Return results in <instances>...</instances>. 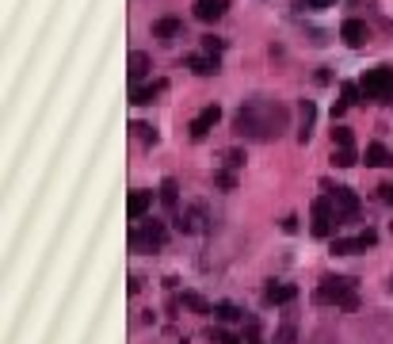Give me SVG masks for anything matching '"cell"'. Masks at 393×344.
I'll return each instance as SVG.
<instances>
[{
  "mask_svg": "<svg viewBox=\"0 0 393 344\" xmlns=\"http://www.w3.org/2000/svg\"><path fill=\"white\" fill-rule=\"evenodd\" d=\"M233 130L237 138H252V142H271L286 130V107L279 100L267 96H252L241 104V111L233 115Z\"/></svg>",
  "mask_w": 393,
  "mask_h": 344,
  "instance_id": "obj_1",
  "label": "cell"
},
{
  "mask_svg": "<svg viewBox=\"0 0 393 344\" xmlns=\"http://www.w3.org/2000/svg\"><path fill=\"white\" fill-rule=\"evenodd\" d=\"M180 302H183L191 314H214V306L202 299V295H195V291H183V299H180Z\"/></svg>",
  "mask_w": 393,
  "mask_h": 344,
  "instance_id": "obj_21",
  "label": "cell"
},
{
  "mask_svg": "<svg viewBox=\"0 0 393 344\" xmlns=\"http://www.w3.org/2000/svg\"><path fill=\"white\" fill-rule=\"evenodd\" d=\"M222 161H226V169H241V165H245V153H241V150H226V153H222Z\"/></svg>",
  "mask_w": 393,
  "mask_h": 344,
  "instance_id": "obj_29",
  "label": "cell"
},
{
  "mask_svg": "<svg viewBox=\"0 0 393 344\" xmlns=\"http://www.w3.org/2000/svg\"><path fill=\"white\" fill-rule=\"evenodd\" d=\"M340 100H344V104H363V88L359 85H355V81H344V85H340Z\"/></svg>",
  "mask_w": 393,
  "mask_h": 344,
  "instance_id": "obj_24",
  "label": "cell"
},
{
  "mask_svg": "<svg viewBox=\"0 0 393 344\" xmlns=\"http://www.w3.org/2000/svg\"><path fill=\"white\" fill-rule=\"evenodd\" d=\"M180 222L176 226L183 230V234H199L202 226H207V215H202V207H191V210H183V215H176Z\"/></svg>",
  "mask_w": 393,
  "mask_h": 344,
  "instance_id": "obj_18",
  "label": "cell"
},
{
  "mask_svg": "<svg viewBox=\"0 0 393 344\" xmlns=\"http://www.w3.org/2000/svg\"><path fill=\"white\" fill-rule=\"evenodd\" d=\"M378 191H382V199H386V203H389V207H393V184H382V188H378Z\"/></svg>",
  "mask_w": 393,
  "mask_h": 344,
  "instance_id": "obj_33",
  "label": "cell"
},
{
  "mask_svg": "<svg viewBox=\"0 0 393 344\" xmlns=\"http://www.w3.org/2000/svg\"><path fill=\"white\" fill-rule=\"evenodd\" d=\"M180 35H183V20H176V16H164V20L153 23V39L161 42H176Z\"/></svg>",
  "mask_w": 393,
  "mask_h": 344,
  "instance_id": "obj_14",
  "label": "cell"
},
{
  "mask_svg": "<svg viewBox=\"0 0 393 344\" xmlns=\"http://www.w3.org/2000/svg\"><path fill=\"white\" fill-rule=\"evenodd\" d=\"M161 203H164V210L180 215V184H176L172 176H164V180H161Z\"/></svg>",
  "mask_w": 393,
  "mask_h": 344,
  "instance_id": "obj_17",
  "label": "cell"
},
{
  "mask_svg": "<svg viewBox=\"0 0 393 344\" xmlns=\"http://www.w3.org/2000/svg\"><path fill=\"white\" fill-rule=\"evenodd\" d=\"M149 207H153V191H145V188L130 191V199H126V218H130V222H142V218L149 215Z\"/></svg>",
  "mask_w": 393,
  "mask_h": 344,
  "instance_id": "obj_10",
  "label": "cell"
},
{
  "mask_svg": "<svg viewBox=\"0 0 393 344\" xmlns=\"http://www.w3.org/2000/svg\"><path fill=\"white\" fill-rule=\"evenodd\" d=\"M183 65L195 73V77H214V73L222 69V61L210 58V54H191V58H183Z\"/></svg>",
  "mask_w": 393,
  "mask_h": 344,
  "instance_id": "obj_13",
  "label": "cell"
},
{
  "mask_svg": "<svg viewBox=\"0 0 393 344\" xmlns=\"http://www.w3.org/2000/svg\"><path fill=\"white\" fill-rule=\"evenodd\" d=\"M161 92H168V81H153V85H138L130 92V104H153Z\"/></svg>",
  "mask_w": 393,
  "mask_h": 344,
  "instance_id": "obj_15",
  "label": "cell"
},
{
  "mask_svg": "<svg viewBox=\"0 0 393 344\" xmlns=\"http://www.w3.org/2000/svg\"><path fill=\"white\" fill-rule=\"evenodd\" d=\"M248 344H264V340H248Z\"/></svg>",
  "mask_w": 393,
  "mask_h": 344,
  "instance_id": "obj_36",
  "label": "cell"
},
{
  "mask_svg": "<svg viewBox=\"0 0 393 344\" xmlns=\"http://www.w3.org/2000/svg\"><path fill=\"white\" fill-rule=\"evenodd\" d=\"M336 226H340V210L332 207L329 195H317L313 199V210H310V234L313 237H336Z\"/></svg>",
  "mask_w": 393,
  "mask_h": 344,
  "instance_id": "obj_4",
  "label": "cell"
},
{
  "mask_svg": "<svg viewBox=\"0 0 393 344\" xmlns=\"http://www.w3.org/2000/svg\"><path fill=\"white\" fill-rule=\"evenodd\" d=\"M332 150H355V134L348 126H336L332 130Z\"/></svg>",
  "mask_w": 393,
  "mask_h": 344,
  "instance_id": "obj_23",
  "label": "cell"
},
{
  "mask_svg": "<svg viewBox=\"0 0 393 344\" xmlns=\"http://www.w3.org/2000/svg\"><path fill=\"white\" fill-rule=\"evenodd\" d=\"M340 39H344V46L359 50V46H367V39H370V27L363 20H344L340 23Z\"/></svg>",
  "mask_w": 393,
  "mask_h": 344,
  "instance_id": "obj_8",
  "label": "cell"
},
{
  "mask_svg": "<svg viewBox=\"0 0 393 344\" xmlns=\"http://www.w3.org/2000/svg\"><path fill=\"white\" fill-rule=\"evenodd\" d=\"M214 184H218V188H226V191H233V188H237V176H233L229 169H218V172H214Z\"/></svg>",
  "mask_w": 393,
  "mask_h": 344,
  "instance_id": "obj_28",
  "label": "cell"
},
{
  "mask_svg": "<svg viewBox=\"0 0 393 344\" xmlns=\"http://www.w3.org/2000/svg\"><path fill=\"white\" fill-rule=\"evenodd\" d=\"M306 4H310V8H332L336 0H306Z\"/></svg>",
  "mask_w": 393,
  "mask_h": 344,
  "instance_id": "obj_35",
  "label": "cell"
},
{
  "mask_svg": "<svg viewBox=\"0 0 393 344\" xmlns=\"http://www.w3.org/2000/svg\"><path fill=\"white\" fill-rule=\"evenodd\" d=\"M329 199H332V207L340 210V218L359 215V195H355L351 188H329Z\"/></svg>",
  "mask_w": 393,
  "mask_h": 344,
  "instance_id": "obj_7",
  "label": "cell"
},
{
  "mask_svg": "<svg viewBox=\"0 0 393 344\" xmlns=\"http://www.w3.org/2000/svg\"><path fill=\"white\" fill-rule=\"evenodd\" d=\"M222 50H226V39H218V35H207V39H202V54L222 58Z\"/></svg>",
  "mask_w": 393,
  "mask_h": 344,
  "instance_id": "obj_26",
  "label": "cell"
},
{
  "mask_svg": "<svg viewBox=\"0 0 393 344\" xmlns=\"http://www.w3.org/2000/svg\"><path fill=\"white\" fill-rule=\"evenodd\" d=\"M283 230H286V234H294V230H298V218H294V215L283 218Z\"/></svg>",
  "mask_w": 393,
  "mask_h": 344,
  "instance_id": "obj_34",
  "label": "cell"
},
{
  "mask_svg": "<svg viewBox=\"0 0 393 344\" xmlns=\"http://www.w3.org/2000/svg\"><path fill=\"white\" fill-rule=\"evenodd\" d=\"M332 165L336 169H351V165H359V153L355 150H332Z\"/></svg>",
  "mask_w": 393,
  "mask_h": 344,
  "instance_id": "obj_25",
  "label": "cell"
},
{
  "mask_svg": "<svg viewBox=\"0 0 393 344\" xmlns=\"http://www.w3.org/2000/svg\"><path fill=\"white\" fill-rule=\"evenodd\" d=\"M229 12V0H195V20L199 23H218Z\"/></svg>",
  "mask_w": 393,
  "mask_h": 344,
  "instance_id": "obj_9",
  "label": "cell"
},
{
  "mask_svg": "<svg viewBox=\"0 0 393 344\" xmlns=\"http://www.w3.org/2000/svg\"><path fill=\"white\" fill-rule=\"evenodd\" d=\"M374 241H378V234H374V230H363V234H359V245H363V249H370Z\"/></svg>",
  "mask_w": 393,
  "mask_h": 344,
  "instance_id": "obj_32",
  "label": "cell"
},
{
  "mask_svg": "<svg viewBox=\"0 0 393 344\" xmlns=\"http://www.w3.org/2000/svg\"><path fill=\"white\" fill-rule=\"evenodd\" d=\"M317 306H336V310H355L359 295H355V280L351 275H325L313 291Z\"/></svg>",
  "mask_w": 393,
  "mask_h": 344,
  "instance_id": "obj_2",
  "label": "cell"
},
{
  "mask_svg": "<svg viewBox=\"0 0 393 344\" xmlns=\"http://www.w3.org/2000/svg\"><path fill=\"white\" fill-rule=\"evenodd\" d=\"M363 100L367 104H393V65H374L359 77Z\"/></svg>",
  "mask_w": 393,
  "mask_h": 344,
  "instance_id": "obj_3",
  "label": "cell"
},
{
  "mask_svg": "<svg viewBox=\"0 0 393 344\" xmlns=\"http://www.w3.org/2000/svg\"><path fill=\"white\" fill-rule=\"evenodd\" d=\"M332 253L336 256H355V253H363V245H359V237H332Z\"/></svg>",
  "mask_w": 393,
  "mask_h": 344,
  "instance_id": "obj_20",
  "label": "cell"
},
{
  "mask_svg": "<svg viewBox=\"0 0 393 344\" xmlns=\"http://www.w3.org/2000/svg\"><path fill=\"white\" fill-rule=\"evenodd\" d=\"M134 130L145 138V142H157V130H153V126H145V123H134Z\"/></svg>",
  "mask_w": 393,
  "mask_h": 344,
  "instance_id": "obj_31",
  "label": "cell"
},
{
  "mask_svg": "<svg viewBox=\"0 0 393 344\" xmlns=\"http://www.w3.org/2000/svg\"><path fill=\"white\" fill-rule=\"evenodd\" d=\"M214 318H218L222 325H229V321H241L245 314H241L233 302H214Z\"/></svg>",
  "mask_w": 393,
  "mask_h": 344,
  "instance_id": "obj_22",
  "label": "cell"
},
{
  "mask_svg": "<svg viewBox=\"0 0 393 344\" xmlns=\"http://www.w3.org/2000/svg\"><path fill=\"white\" fill-rule=\"evenodd\" d=\"M313 123H317L313 100H302V104H298V142H302V146L313 138Z\"/></svg>",
  "mask_w": 393,
  "mask_h": 344,
  "instance_id": "obj_11",
  "label": "cell"
},
{
  "mask_svg": "<svg viewBox=\"0 0 393 344\" xmlns=\"http://www.w3.org/2000/svg\"><path fill=\"white\" fill-rule=\"evenodd\" d=\"M275 344H294V318H286L275 333Z\"/></svg>",
  "mask_w": 393,
  "mask_h": 344,
  "instance_id": "obj_27",
  "label": "cell"
},
{
  "mask_svg": "<svg viewBox=\"0 0 393 344\" xmlns=\"http://www.w3.org/2000/svg\"><path fill=\"white\" fill-rule=\"evenodd\" d=\"M164 241H168L164 222H145V226L130 230V249H134V253H153V249H164Z\"/></svg>",
  "mask_w": 393,
  "mask_h": 344,
  "instance_id": "obj_5",
  "label": "cell"
},
{
  "mask_svg": "<svg viewBox=\"0 0 393 344\" xmlns=\"http://www.w3.org/2000/svg\"><path fill=\"white\" fill-rule=\"evenodd\" d=\"M218 119H222V107H218V104H207V107L199 111V115L191 119V126H187V130H191V138H195V142H202V138H207L210 130L218 126Z\"/></svg>",
  "mask_w": 393,
  "mask_h": 344,
  "instance_id": "obj_6",
  "label": "cell"
},
{
  "mask_svg": "<svg viewBox=\"0 0 393 344\" xmlns=\"http://www.w3.org/2000/svg\"><path fill=\"white\" fill-rule=\"evenodd\" d=\"M298 299V287L294 283H267V291H264V302L267 306H290Z\"/></svg>",
  "mask_w": 393,
  "mask_h": 344,
  "instance_id": "obj_12",
  "label": "cell"
},
{
  "mask_svg": "<svg viewBox=\"0 0 393 344\" xmlns=\"http://www.w3.org/2000/svg\"><path fill=\"white\" fill-rule=\"evenodd\" d=\"M149 73V54H142V50H134L130 54V85L138 88V81H142Z\"/></svg>",
  "mask_w": 393,
  "mask_h": 344,
  "instance_id": "obj_19",
  "label": "cell"
},
{
  "mask_svg": "<svg viewBox=\"0 0 393 344\" xmlns=\"http://www.w3.org/2000/svg\"><path fill=\"white\" fill-rule=\"evenodd\" d=\"M389 291H393V280H389Z\"/></svg>",
  "mask_w": 393,
  "mask_h": 344,
  "instance_id": "obj_37",
  "label": "cell"
},
{
  "mask_svg": "<svg viewBox=\"0 0 393 344\" xmlns=\"http://www.w3.org/2000/svg\"><path fill=\"white\" fill-rule=\"evenodd\" d=\"M363 161H367L370 169H389V165H393V153H389L382 142H370L367 153H363Z\"/></svg>",
  "mask_w": 393,
  "mask_h": 344,
  "instance_id": "obj_16",
  "label": "cell"
},
{
  "mask_svg": "<svg viewBox=\"0 0 393 344\" xmlns=\"http://www.w3.org/2000/svg\"><path fill=\"white\" fill-rule=\"evenodd\" d=\"M214 344H241V340L233 337L229 329H218V333H214Z\"/></svg>",
  "mask_w": 393,
  "mask_h": 344,
  "instance_id": "obj_30",
  "label": "cell"
}]
</instances>
